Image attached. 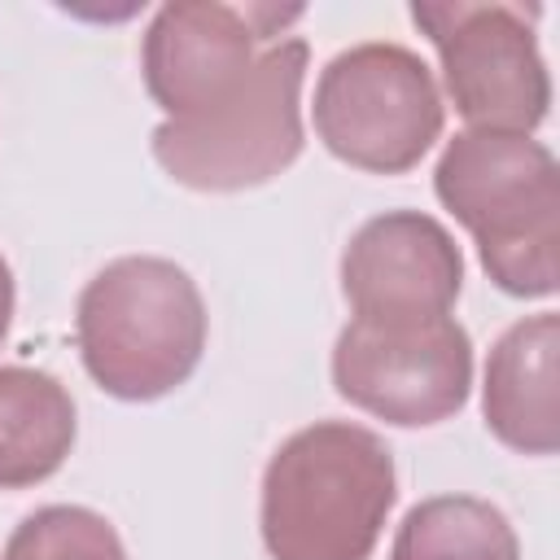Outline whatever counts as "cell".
Returning <instances> with one entry per match:
<instances>
[{
    "label": "cell",
    "instance_id": "obj_1",
    "mask_svg": "<svg viewBox=\"0 0 560 560\" xmlns=\"http://www.w3.org/2000/svg\"><path fill=\"white\" fill-rule=\"evenodd\" d=\"M394 503L398 472L385 438L350 420H315L262 468V547L271 560H368Z\"/></svg>",
    "mask_w": 560,
    "mask_h": 560
},
{
    "label": "cell",
    "instance_id": "obj_2",
    "mask_svg": "<svg viewBox=\"0 0 560 560\" xmlns=\"http://www.w3.org/2000/svg\"><path fill=\"white\" fill-rule=\"evenodd\" d=\"M433 192L477 241L486 276L512 298H551L560 284V166L542 140L459 131L433 166Z\"/></svg>",
    "mask_w": 560,
    "mask_h": 560
},
{
    "label": "cell",
    "instance_id": "obj_3",
    "mask_svg": "<svg viewBox=\"0 0 560 560\" xmlns=\"http://www.w3.org/2000/svg\"><path fill=\"white\" fill-rule=\"evenodd\" d=\"M210 315L197 280L158 254L105 262L79 293L74 341L88 376L122 402L179 389L206 354Z\"/></svg>",
    "mask_w": 560,
    "mask_h": 560
},
{
    "label": "cell",
    "instance_id": "obj_4",
    "mask_svg": "<svg viewBox=\"0 0 560 560\" xmlns=\"http://www.w3.org/2000/svg\"><path fill=\"white\" fill-rule=\"evenodd\" d=\"M311 48L302 35L276 39L254 70L214 105L153 127L158 166L197 192H245L284 175L302 158V83Z\"/></svg>",
    "mask_w": 560,
    "mask_h": 560
},
{
    "label": "cell",
    "instance_id": "obj_5",
    "mask_svg": "<svg viewBox=\"0 0 560 560\" xmlns=\"http://www.w3.org/2000/svg\"><path fill=\"white\" fill-rule=\"evenodd\" d=\"M311 118L337 162L368 175H402L433 149L446 109L420 52L368 39L319 70Z\"/></svg>",
    "mask_w": 560,
    "mask_h": 560
},
{
    "label": "cell",
    "instance_id": "obj_6",
    "mask_svg": "<svg viewBox=\"0 0 560 560\" xmlns=\"http://www.w3.org/2000/svg\"><path fill=\"white\" fill-rule=\"evenodd\" d=\"M538 4L512 0H416L411 22L442 61L451 105L477 131L529 136L551 109V74L534 35Z\"/></svg>",
    "mask_w": 560,
    "mask_h": 560
},
{
    "label": "cell",
    "instance_id": "obj_7",
    "mask_svg": "<svg viewBox=\"0 0 560 560\" xmlns=\"http://www.w3.org/2000/svg\"><path fill=\"white\" fill-rule=\"evenodd\" d=\"M337 394L398 429L451 420L472 389V341L451 315L420 324L350 319L332 346Z\"/></svg>",
    "mask_w": 560,
    "mask_h": 560
},
{
    "label": "cell",
    "instance_id": "obj_8",
    "mask_svg": "<svg viewBox=\"0 0 560 560\" xmlns=\"http://www.w3.org/2000/svg\"><path fill=\"white\" fill-rule=\"evenodd\" d=\"M302 4H223L175 0L162 4L140 39L144 92L166 118H188L228 96L258 61L262 44H276Z\"/></svg>",
    "mask_w": 560,
    "mask_h": 560
},
{
    "label": "cell",
    "instance_id": "obj_9",
    "mask_svg": "<svg viewBox=\"0 0 560 560\" xmlns=\"http://www.w3.org/2000/svg\"><path fill=\"white\" fill-rule=\"evenodd\" d=\"M464 254L455 236L420 210L372 214L341 249V293L354 319L420 324L459 302Z\"/></svg>",
    "mask_w": 560,
    "mask_h": 560
},
{
    "label": "cell",
    "instance_id": "obj_10",
    "mask_svg": "<svg viewBox=\"0 0 560 560\" xmlns=\"http://www.w3.org/2000/svg\"><path fill=\"white\" fill-rule=\"evenodd\" d=\"M560 319L551 311L516 319L486 359V429L521 455L560 451Z\"/></svg>",
    "mask_w": 560,
    "mask_h": 560
},
{
    "label": "cell",
    "instance_id": "obj_11",
    "mask_svg": "<svg viewBox=\"0 0 560 560\" xmlns=\"http://www.w3.org/2000/svg\"><path fill=\"white\" fill-rule=\"evenodd\" d=\"M79 438L70 389L26 363L0 368V490L48 481Z\"/></svg>",
    "mask_w": 560,
    "mask_h": 560
},
{
    "label": "cell",
    "instance_id": "obj_12",
    "mask_svg": "<svg viewBox=\"0 0 560 560\" xmlns=\"http://www.w3.org/2000/svg\"><path fill=\"white\" fill-rule=\"evenodd\" d=\"M389 560H521L512 521L477 494H433L398 521Z\"/></svg>",
    "mask_w": 560,
    "mask_h": 560
},
{
    "label": "cell",
    "instance_id": "obj_13",
    "mask_svg": "<svg viewBox=\"0 0 560 560\" xmlns=\"http://www.w3.org/2000/svg\"><path fill=\"white\" fill-rule=\"evenodd\" d=\"M0 560H127L118 529L79 503H48L22 516Z\"/></svg>",
    "mask_w": 560,
    "mask_h": 560
},
{
    "label": "cell",
    "instance_id": "obj_14",
    "mask_svg": "<svg viewBox=\"0 0 560 560\" xmlns=\"http://www.w3.org/2000/svg\"><path fill=\"white\" fill-rule=\"evenodd\" d=\"M13 306H18V284H13L9 258L0 254V346H4V337H9V324H13Z\"/></svg>",
    "mask_w": 560,
    "mask_h": 560
}]
</instances>
